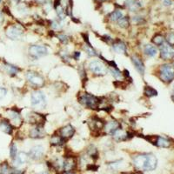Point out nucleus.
Wrapping results in <instances>:
<instances>
[{
    "mask_svg": "<svg viewBox=\"0 0 174 174\" xmlns=\"http://www.w3.org/2000/svg\"><path fill=\"white\" fill-rule=\"evenodd\" d=\"M118 25L119 27H121L123 29H125V28H127V27H129L130 26V19L128 17H125V16H124L122 19H120L118 21Z\"/></svg>",
    "mask_w": 174,
    "mask_h": 174,
    "instance_id": "nucleus-28",
    "label": "nucleus"
},
{
    "mask_svg": "<svg viewBox=\"0 0 174 174\" xmlns=\"http://www.w3.org/2000/svg\"><path fill=\"white\" fill-rule=\"evenodd\" d=\"M58 40H59L62 44H64V45L68 44V42H69V40H70V38H69L67 35H65V34H58Z\"/></svg>",
    "mask_w": 174,
    "mask_h": 174,
    "instance_id": "nucleus-33",
    "label": "nucleus"
},
{
    "mask_svg": "<svg viewBox=\"0 0 174 174\" xmlns=\"http://www.w3.org/2000/svg\"><path fill=\"white\" fill-rule=\"evenodd\" d=\"M131 62H132V64L134 65L136 70L138 71V73L141 74V75H144L145 74V67L144 62L140 58V57H138V55H133L131 57Z\"/></svg>",
    "mask_w": 174,
    "mask_h": 174,
    "instance_id": "nucleus-14",
    "label": "nucleus"
},
{
    "mask_svg": "<svg viewBox=\"0 0 174 174\" xmlns=\"http://www.w3.org/2000/svg\"><path fill=\"white\" fill-rule=\"evenodd\" d=\"M84 49V51L86 52V53H87L89 56H90V57H96V56H97V52L90 46V45H85Z\"/></svg>",
    "mask_w": 174,
    "mask_h": 174,
    "instance_id": "nucleus-31",
    "label": "nucleus"
},
{
    "mask_svg": "<svg viewBox=\"0 0 174 174\" xmlns=\"http://www.w3.org/2000/svg\"><path fill=\"white\" fill-rule=\"evenodd\" d=\"M61 21H59V20H52V23H51V26H52V29H54V30H60L61 29V27H62V25H61V23H60Z\"/></svg>",
    "mask_w": 174,
    "mask_h": 174,
    "instance_id": "nucleus-35",
    "label": "nucleus"
},
{
    "mask_svg": "<svg viewBox=\"0 0 174 174\" xmlns=\"http://www.w3.org/2000/svg\"><path fill=\"white\" fill-rule=\"evenodd\" d=\"M171 98H172V101H173V102H174V94H172V97H171Z\"/></svg>",
    "mask_w": 174,
    "mask_h": 174,
    "instance_id": "nucleus-46",
    "label": "nucleus"
},
{
    "mask_svg": "<svg viewBox=\"0 0 174 174\" xmlns=\"http://www.w3.org/2000/svg\"><path fill=\"white\" fill-rule=\"evenodd\" d=\"M129 135L130 133L128 131L119 128V129L117 130L111 136L113 137V138L116 141H125V140H127L129 138Z\"/></svg>",
    "mask_w": 174,
    "mask_h": 174,
    "instance_id": "nucleus-17",
    "label": "nucleus"
},
{
    "mask_svg": "<svg viewBox=\"0 0 174 174\" xmlns=\"http://www.w3.org/2000/svg\"><path fill=\"white\" fill-rule=\"evenodd\" d=\"M173 90H174V84H173Z\"/></svg>",
    "mask_w": 174,
    "mask_h": 174,
    "instance_id": "nucleus-49",
    "label": "nucleus"
},
{
    "mask_svg": "<svg viewBox=\"0 0 174 174\" xmlns=\"http://www.w3.org/2000/svg\"><path fill=\"white\" fill-rule=\"evenodd\" d=\"M132 21L137 25H140L141 23L145 22V19H144L143 17H140V16H133L132 17Z\"/></svg>",
    "mask_w": 174,
    "mask_h": 174,
    "instance_id": "nucleus-36",
    "label": "nucleus"
},
{
    "mask_svg": "<svg viewBox=\"0 0 174 174\" xmlns=\"http://www.w3.org/2000/svg\"><path fill=\"white\" fill-rule=\"evenodd\" d=\"M26 79L30 84H32L35 87H42L45 84V78L39 73L33 71H27Z\"/></svg>",
    "mask_w": 174,
    "mask_h": 174,
    "instance_id": "nucleus-5",
    "label": "nucleus"
},
{
    "mask_svg": "<svg viewBox=\"0 0 174 174\" xmlns=\"http://www.w3.org/2000/svg\"><path fill=\"white\" fill-rule=\"evenodd\" d=\"M76 166V160L72 157L66 158L65 161L63 162V169L65 172H70Z\"/></svg>",
    "mask_w": 174,
    "mask_h": 174,
    "instance_id": "nucleus-19",
    "label": "nucleus"
},
{
    "mask_svg": "<svg viewBox=\"0 0 174 174\" xmlns=\"http://www.w3.org/2000/svg\"><path fill=\"white\" fill-rule=\"evenodd\" d=\"M17 152H18V150H17V145L12 143L10 146V155H11V158L14 159L16 157H17Z\"/></svg>",
    "mask_w": 174,
    "mask_h": 174,
    "instance_id": "nucleus-32",
    "label": "nucleus"
},
{
    "mask_svg": "<svg viewBox=\"0 0 174 174\" xmlns=\"http://www.w3.org/2000/svg\"><path fill=\"white\" fill-rule=\"evenodd\" d=\"M11 174H25V171H21V170H14L12 171Z\"/></svg>",
    "mask_w": 174,
    "mask_h": 174,
    "instance_id": "nucleus-41",
    "label": "nucleus"
},
{
    "mask_svg": "<svg viewBox=\"0 0 174 174\" xmlns=\"http://www.w3.org/2000/svg\"><path fill=\"white\" fill-rule=\"evenodd\" d=\"M152 42L155 45L161 46V45L165 42V39L164 38V36L161 35V34H156L154 37L152 39Z\"/></svg>",
    "mask_w": 174,
    "mask_h": 174,
    "instance_id": "nucleus-27",
    "label": "nucleus"
},
{
    "mask_svg": "<svg viewBox=\"0 0 174 174\" xmlns=\"http://www.w3.org/2000/svg\"><path fill=\"white\" fill-rule=\"evenodd\" d=\"M6 93H7L6 89H5V88H3V87H0V100L3 99L4 97H5Z\"/></svg>",
    "mask_w": 174,
    "mask_h": 174,
    "instance_id": "nucleus-38",
    "label": "nucleus"
},
{
    "mask_svg": "<svg viewBox=\"0 0 174 174\" xmlns=\"http://www.w3.org/2000/svg\"><path fill=\"white\" fill-rule=\"evenodd\" d=\"M1 1H2V0H0V3H1Z\"/></svg>",
    "mask_w": 174,
    "mask_h": 174,
    "instance_id": "nucleus-50",
    "label": "nucleus"
},
{
    "mask_svg": "<svg viewBox=\"0 0 174 174\" xmlns=\"http://www.w3.org/2000/svg\"><path fill=\"white\" fill-rule=\"evenodd\" d=\"M144 94L145 96L148 97H152L158 96V91L155 90L154 88H152V86H145L144 89Z\"/></svg>",
    "mask_w": 174,
    "mask_h": 174,
    "instance_id": "nucleus-25",
    "label": "nucleus"
},
{
    "mask_svg": "<svg viewBox=\"0 0 174 174\" xmlns=\"http://www.w3.org/2000/svg\"><path fill=\"white\" fill-rule=\"evenodd\" d=\"M3 20H4V18H3V16H2V13L0 12V24H2Z\"/></svg>",
    "mask_w": 174,
    "mask_h": 174,
    "instance_id": "nucleus-44",
    "label": "nucleus"
},
{
    "mask_svg": "<svg viewBox=\"0 0 174 174\" xmlns=\"http://www.w3.org/2000/svg\"><path fill=\"white\" fill-rule=\"evenodd\" d=\"M5 70L8 72V74H10L11 76H15L20 71V69L19 67H17V66H15V65H10V64H5Z\"/></svg>",
    "mask_w": 174,
    "mask_h": 174,
    "instance_id": "nucleus-26",
    "label": "nucleus"
},
{
    "mask_svg": "<svg viewBox=\"0 0 174 174\" xmlns=\"http://www.w3.org/2000/svg\"><path fill=\"white\" fill-rule=\"evenodd\" d=\"M30 55L35 58H42L48 54V49L44 45H33L29 48Z\"/></svg>",
    "mask_w": 174,
    "mask_h": 174,
    "instance_id": "nucleus-8",
    "label": "nucleus"
},
{
    "mask_svg": "<svg viewBox=\"0 0 174 174\" xmlns=\"http://www.w3.org/2000/svg\"><path fill=\"white\" fill-rule=\"evenodd\" d=\"M67 174H74V173H67Z\"/></svg>",
    "mask_w": 174,
    "mask_h": 174,
    "instance_id": "nucleus-48",
    "label": "nucleus"
},
{
    "mask_svg": "<svg viewBox=\"0 0 174 174\" xmlns=\"http://www.w3.org/2000/svg\"><path fill=\"white\" fill-rule=\"evenodd\" d=\"M29 135L32 138H45V131L43 125H36L34 128H32V129L30 131Z\"/></svg>",
    "mask_w": 174,
    "mask_h": 174,
    "instance_id": "nucleus-15",
    "label": "nucleus"
},
{
    "mask_svg": "<svg viewBox=\"0 0 174 174\" xmlns=\"http://www.w3.org/2000/svg\"><path fill=\"white\" fill-rule=\"evenodd\" d=\"M124 17V13L121 10H115L110 13L109 19L112 22H118L120 19Z\"/></svg>",
    "mask_w": 174,
    "mask_h": 174,
    "instance_id": "nucleus-23",
    "label": "nucleus"
},
{
    "mask_svg": "<svg viewBox=\"0 0 174 174\" xmlns=\"http://www.w3.org/2000/svg\"><path fill=\"white\" fill-rule=\"evenodd\" d=\"M74 134H75V128L70 124L62 127L60 129V131H59V135L61 136L65 140L71 138V137H73Z\"/></svg>",
    "mask_w": 174,
    "mask_h": 174,
    "instance_id": "nucleus-12",
    "label": "nucleus"
},
{
    "mask_svg": "<svg viewBox=\"0 0 174 174\" xmlns=\"http://www.w3.org/2000/svg\"><path fill=\"white\" fill-rule=\"evenodd\" d=\"M144 52L146 56H148L150 58H154L158 54V49L154 45H146L144 48Z\"/></svg>",
    "mask_w": 174,
    "mask_h": 174,
    "instance_id": "nucleus-21",
    "label": "nucleus"
},
{
    "mask_svg": "<svg viewBox=\"0 0 174 174\" xmlns=\"http://www.w3.org/2000/svg\"><path fill=\"white\" fill-rule=\"evenodd\" d=\"M160 58L163 60H171L174 58V47L165 42L160 46Z\"/></svg>",
    "mask_w": 174,
    "mask_h": 174,
    "instance_id": "nucleus-9",
    "label": "nucleus"
},
{
    "mask_svg": "<svg viewBox=\"0 0 174 174\" xmlns=\"http://www.w3.org/2000/svg\"><path fill=\"white\" fill-rule=\"evenodd\" d=\"M173 65V66H174V62H173V65Z\"/></svg>",
    "mask_w": 174,
    "mask_h": 174,
    "instance_id": "nucleus-51",
    "label": "nucleus"
},
{
    "mask_svg": "<svg viewBox=\"0 0 174 174\" xmlns=\"http://www.w3.org/2000/svg\"><path fill=\"white\" fill-rule=\"evenodd\" d=\"M159 77L165 83H171L174 80V66L170 64H165L159 67Z\"/></svg>",
    "mask_w": 174,
    "mask_h": 174,
    "instance_id": "nucleus-3",
    "label": "nucleus"
},
{
    "mask_svg": "<svg viewBox=\"0 0 174 174\" xmlns=\"http://www.w3.org/2000/svg\"><path fill=\"white\" fill-rule=\"evenodd\" d=\"M10 118L12 119V121L15 123H21V118H20L19 112L15 111V110H12L10 112Z\"/></svg>",
    "mask_w": 174,
    "mask_h": 174,
    "instance_id": "nucleus-29",
    "label": "nucleus"
},
{
    "mask_svg": "<svg viewBox=\"0 0 174 174\" xmlns=\"http://www.w3.org/2000/svg\"><path fill=\"white\" fill-rule=\"evenodd\" d=\"M35 2L41 5H45L47 3H49V0H35Z\"/></svg>",
    "mask_w": 174,
    "mask_h": 174,
    "instance_id": "nucleus-39",
    "label": "nucleus"
},
{
    "mask_svg": "<svg viewBox=\"0 0 174 174\" xmlns=\"http://www.w3.org/2000/svg\"><path fill=\"white\" fill-rule=\"evenodd\" d=\"M38 174H49V172H39Z\"/></svg>",
    "mask_w": 174,
    "mask_h": 174,
    "instance_id": "nucleus-45",
    "label": "nucleus"
},
{
    "mask_svg": "<svg viewBox=\"0 0 174 174\" xmlns=\"http://www.w3.org/2000/svg\"><path fill=\"white\" fill-rule=\"evenodd\" d=\"M90 71L97 76H104L107 72V68L102 62L98 60H93L89 64Z\"/></svg>",
    "mask_w": 174,
    "mask_h": 174,
    "instance_id": "nucleus-7",
    "label": "nucleus"
},
{
    "mask_svg": "<svg viewBox=\"0 0 174 174\" xmlns=\"http://www.w3.org/2000/svg\"><path fill=\"white\" fill-rule=\"evenodd\" d=\"M165 41L169 45L174 47V32H173L168 33L167 36H166V39H165Z\"/></svg>",
    "mask_w": 174,
    "mask_h": 174,
    "instance_id": "nucleus-34",
    "label": "nucleus"
},
{
    "mask_svg": "<svg viewBox=\"0 0 174 174\" xmlns=\"http://www.w3.org/2000/svg\"><path fill=\"white\" fill-rule=\"evenodd\" d=\"M45 154V149L41 145H36L31 149V151L29 152V157L34 159V160H39L40 159L43 158V156Z\"/></svg>",
    "mask_w": 174,
    "mask_h": 174,
    "instance_id": "nucleus-11",
    "label": "nucleus"
},
{
    "mask_svg": "<svg viewBox=\"0 0 174 174\" xmlns=\"http://www.w3.org/2000/svg\"><path fill=\"white\" fill-rule=\"evenodd\" d=\"M125 6L130 12H138L143 6L141 0H125Z\"/></svg>",
    "mask_w": 174,
    "mask_h": 174,
    "instance_id": "nucleus-16",
    "label": "nucleus"
},
{
    "mask_svg": "<svg viewBox=\"0 0 174 174\" xmlns=\"http://www.w3.org/2000/svg\"><path fill=\"white\" fill-rule=\"evenodd\" d=\"M112 49L118 54H126V45L121 40H117L115 42L113 41Z\"/></svg>",
    "mask_w": 174,
    "mask_h": 174,
    "instance_id": "nucleus-18",
    "label": "nucleus"
},
{
    "mask_svg": "<svg viewBox=\"0 0 174 174\" xmlns=\"http://www.w3.org/2000/svg\"><path fill=\"white\" fill-rule=\"evenodd\" d=\"M80 57V52H74V54H73V58L75 59V60H77L78 58Z\"/></svg>",
    "mask_w": 174,
    "mask_h": 174,
    "instance_id": "nucleus-42",
    "label": "nucleus"
},
{
    "mask_svg": "<svg viewBox=\"0 0 174 174\" xmlns=\"http://www.w3.org/2000/svg\"><path fill=\"white\" fill-rule=\"evenodd\" d=\"M28 156H29V155L26 154V152H20L19 154L17 155V157L14 159V160H13V165L16 166V167H18V166L21 165L25 164V163L27 161V159H28Z\"/></svg>",
    "mask_w": 174,
    "mask_h": 174,
    "instance_id": "nucleus-20",
    "label": "nucleus"
},
{
    "mask_svg": "<svg viewBox=\"0 0 174 174\" xmlns=\"http://www.w3.org/2000/svg\"><path fill=\"white\" fill-rule=\"evenodd\" d=\"M120 128V124L116 121V120H111V121H108L104 124V131L107 133V134H110V135H112L117 130Z\"/></svg>",
    "mask_w": 174,
    "mask_h": 174,
    "instance_id": "nucleus-13",
    "label": "nucleus"
},
{
    "mask_svg": "<svg viewBox=\"0 0 174 174\" xmlns=\"http://www.w3.org/2000/svg\"><path fill=\"white\" fill-rule=\"evenodd\" d=\"M97 4H101V3H105V2H109L110 0H95Z\"/></svg>",
    "mask_w": 174,
    "mask_h": 174,
    "instance_id": "nucleus-43",
    "label": "nucleus"
},
{
    "mask_svg": "<svg viewBox=\"0 0 174 174\" xmlns=\"http://www.w3.org/2000/svg\"><path fill=\"white\" fill-rule=\"evenodd\" d=\"M132 163L136 169L143 172H151L157 167L158 159L152 153H142L133 157Z\"/></svg>",
    "mask_w": 174,
    "mask_h": 174,
    "instance_id": "nucleus-1",
    "label": "nucleus"
},
{
    "mask_svg": "<svg viewBox=\"0 0 174 174\" xmlns=\"http://www.w3.org/2000/svg\"><path fill=\"white\" fill-rule=\"evenodd\" d=\"M109 70H110V72L111 73V75L115 77V78H117V79L121 78V77H123L122 72L119 71L118 68H116V67H110Z\"/></svg>",
    "mask_w": 174,
    "mask_h": 174,
    "instance_id": "nucleus-30",
    "label": "nucleus"
},
{
    "mask_svg": "<svg viewBox=\"0 0 174 174\" xmlns=\"http://www.w3.org/2000/svg\"><path fill=\"white\" fill-rule=\"evenodd\" d=\"M0 130L7 134H12L13 131L12 125L6 120H2L0 122Z\"/></svg>",
    "mask_w": 174,
    "mask_h": 174,
    "instance_id": "nucleus-22",
    "label": "nucleus"
},
{
    "mask_svg": "<svg viewBox=\"0 0 174 174\" xmlns=\"http://www.w3.org/2000/svg\"><path fill=\"white\" fill-rule=\"evenodd\" d=\"M163 4L165 6H171L172 5V0H164Z\"/></svg>",
    "mask_w": 174,
    "mask_h": 174,
    "instance_id": "nucleus-40",
    "label": "nucleus"
},
{
    "mask_svg": "<svg viewBox=\"0 0 174 174\" xmlns=\"http://www.w3.org/2000/svg\"><path fill=\"white\" fill-rule=\"evenodd\" d=\"M6 36L12 40H18L23 35V30L18 26H11L6 29Z\"/></svg>",
    "mask_w": 174,
    "mask_h": 174,
    "instance_id": "nucleus-10",
    "label": "nucleus"
},
{
    "mask_svg": "<svg viewBox=\"0 0 174 174\" xmlns=\"http://www.w3.org/2000/svg\"><path fill=\"white\" fill-rule=\"evenodd\" d=\"M13 1H15V2H19V0H13Z\"/></svg>",
    "mask_w": 174,
    "mask_h": 174,
    "instance_id": "nucleus-47",
    "label": "nucleus"
},
{
    "mask_svg": "<svg viewBox=\"0 0 174 174\" xmlns=\"http://www.w3.org/2000/svg\"><path fill=\"white\" fill-rule=\"evenodd\" d=\"M79 103L82 104L84 106L89 109H97L99 106L100 99L96 96L90 94V93H83L78 97Z\"/></svg>",
    "mask_w": 174,
    "mask_h": 174,
    "instance_id": "nucleus-2",
    "label": "nucleus"
},
{
    "mask_svg": "<svg viewBox=\"0 0 174 174\" xmlns=\"http://www.w3.org/2000/svg\"><path fill=\"white\" fill-rule=\"evenodd\" d=\"M1 174H9V166L6 163L2 164L1 165V171H0Z\"/></svg>",
    "mask_w": 174,
    "mask_h": 174,
    "instance_id": "nucleus-37",
    "label": "nucleus"
},
{
    "mask_svg": "<svg viewBox=\"0 0 174 174\" xmlns=\"http://www.w3.org/2000/svg\"><path fill=\"white\" fill-rule=\"evenodd\" d=\"M145 139L149 141L150 143H152V145H154L158 147H162V148H168L171 146V141L164 138L161 136L158 135H152L145 137Z\"/></svg>",
    "mask_w": 174,
    "mask_h": 174,
    "instance_id": "nucleus-6",
    "label": "nucleus"
},
{
    "mask_svg": "<svg viewBox=\"0 0 174 174\" xmlns=\"http://www.w3.org/2000/svg\"><path fill=\"white\" fill-rule=\"evenodd\" d=\"M32 105L37 109H45L46 106V98L41 90H35L32 94Z\"/></svg>",
    "mask_w": 174,
    "mask_h": 174,
    "instance_id": "nucleus-4",
    "label": "nucleus"
},
{
    "mask_svg": "<svg viewBox=\"0 0 174 174\" xmlns=\"http://www.w3.org/2000/svg\"><path fill=\"white\" fill-rule=\"evenodd\" d=\"M65 140L60 135H53L51 138V144L55 146H60L64 145Z\"/></svg>",
    "mask_w": 174,
    "mask_h": 174,
    "instance_id": "nucleus-24",
    "label": "nucleus"
}]
</instances>
